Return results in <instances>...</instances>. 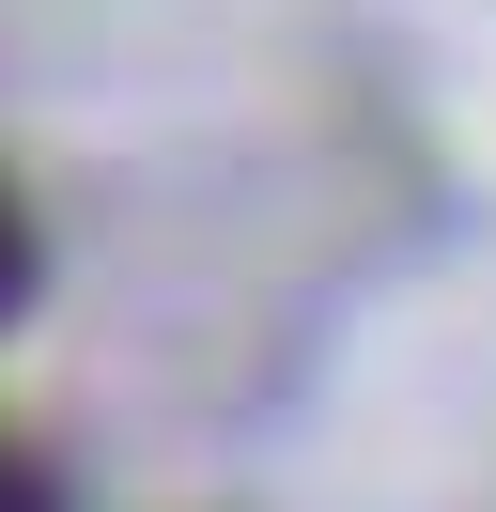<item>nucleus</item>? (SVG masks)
I'll return each mask as SVG.
<instances>
[{
  "mask_svg": "<svg viewBox=\"0 0 496 512\" xmlns=\"http://www.w3.org/2000/svg\"><path fill=\"white\" fill-rule=\"evenodd\" d=\"M0 280H16V218H0Z\"/></svg>",
  "mask_w": 496,
  "mask_h": 512,
  "instance_id": "nucleus-1",
  "label": "nucleus"
}]
</instances>
